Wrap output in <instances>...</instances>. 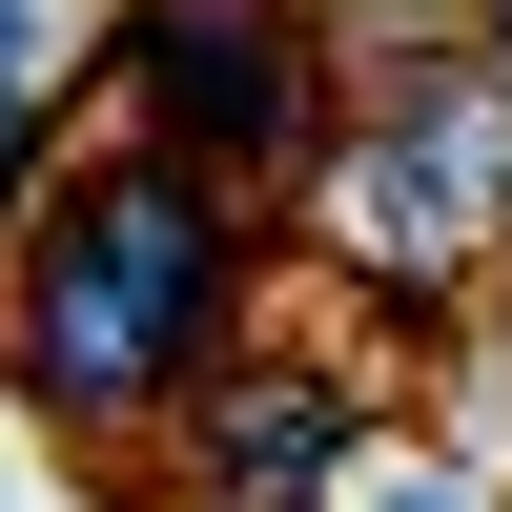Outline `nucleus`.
I'll return each instance as SVG.
<instances>
[{
    "mask_svg": "<svg viewBox=\"0 0 512 512\" xmlns=\"http://www.w3.org/2000/svg\"><path fill=\"white\" fill-rule=\"evenodd\" d=\"M267 328V226L144 144H62L0 226V410L62 451H144Z\"/></svg>",
    "mask_w": 512,
    "mask_h": 512,
    "instance_id": "1",
    "label": "nucleus"
},
{
    "mask_svg": "<svg viewBox=\"0 0 512 512\" xmlns=\"http://www.w3.org/2000/svg\"><path fill=\"white\" fill-rule=\"evenodd\" d=\"M287 205L328 226V267H349L369 308L451 328V308H472V287L512 267V82H492V62H410V82H349Z\"/></svg>",
    "mask_w": 512,
    "mask_h": 512,
    "instance_id": "2",
    "label": "nucleus"
},
{
    "mask_svg": "<svg viewBox=\"0 0 512 512\" xmlns=\"http://www.w3.org/2000/svg\"><path fill=\"white\" fill-rule=\"evenodd\" d=\"M82 82H103V144L226 185L246 226H287V185H308V144H328V62H308L287 0H103Z\"/></svg>",
    "mask_w": 512,
    "mask_h": 512,
    "instance_id": "3",
    "label": "nucleus"
},
{
    "mask_svg": "<svg viewBox=\"0 0 512 512\" xmlns=\"http://www.w3.org/2000/svg\"><path fill=\"white\" fill-rule=\"evenodd\" d=\"M390 451V390L287 328H246L185 410L144 431V512H349V472Z\"/></svg>",
    "mask_w": 512,
    "mask_h": 512,
    "instance_id": "4",
    "label": "nucleus"
},
{
    "mask_svg": "<svg viewBox=\"0 0 512 512\" xmlns=\"http://www.w3.org/2000/svg\"><path fill=\"white\" fill-rule=\"evenodd\" d=\"M349 512H512V492H492V451H369Z\"/></svg>",
    "mask_w": 512,
    "mask_h": 512,
    "instance_id": "5",
    "label": "nucleus"
},
{
    "mask_svg": "<svg viewBox=\"0 0 512 512\" xmlns=\"http://www.w3.org/2000/svg\"><path fill=\"white\" fill-rule=\"evenodd\" d=\"M41 164H62V82H0V226H21Z\"/></svg>",
    "mask_w": 512,
    "mask_h": 512,
    "instance_id": "6",
    "label": "nucleus"
},
{
    "mask_svg": "<svg viewBox=\"0 0 512 512\" xmlns=\"http://www.w3.org/2000/svg\"><path fill=\"white\" fill-rule=\"evenodd\" d=\"M0 82H62V0H0Z\"/></svg>",
    "mask_w": 512,
    "mask_h": 512,
    "instance_id": "7",
    "label": "nucleus"
},
{
    "mask_svg": "<svg viewBox=\"0 0 512 512\" xmlns=\"http://www.w3.org/2000/svg\"><path fill=\"white\" fill-rule=\"evenodd\" d=\"M451 21H472V62H492V82H512V0H451Z\"/></svg>",
    "mask_w": 512,
    "mask_h": 512,
    "instance_id": "8",
    "label": "nucleus"
}]
</instances>
